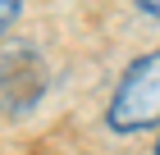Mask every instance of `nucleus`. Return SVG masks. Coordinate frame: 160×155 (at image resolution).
Here are the masks:
<instances>
[{"mask_svg":"<svg viewBox=\"0 0 160 155\" xmlns=\"http://www.w3.org/2000/svg\"><path fill=\"white\" fill-rule=\"evenodd\" d=\"M18 9H23V0H0V36L9 32V23L18 18Z\"/></svg>","mask_w":160,"mask_h":155,"instance_id":"3","label":"nucleus"},{"mask_svg":"<svg viewBox=\"0 0 160 155\" xmlns=\"http://www.w3.org/2000/svg\"><path fill=\"white\" fill-rule=\"evenodd\" d=\"M156 155H160V137H156Z\"/></svg>","mask_w":160,"mask_h":155,"instance_id":"5","label":"nucleus"},{"mask_svg":"<svg viewBox=\"0 0 160 155\" xmlns=\"http://www.w3.org/2000/svg\"><path fill=\"white\" fill-rule=\"evenodd\" d=\"M46 91V69L32 46L0 50V109L5 114H28Z\"/></svg>","mask_w":160,"mask_h":155,"instance_id":"2","label":"nucleus"},{"mask_svg":"<svg viewBox=\"0 0 160 155\" xmlns=\"http://www.w3.org/2000/svg\"><path fill=\"white\" fill-rule=\"evenodd\" d=\"M137 9L151 14V18H160V0H137Z\"/></svg>","mask_w":160,"mask_h":155,"instance_id":"4","label":"nucleus"},{"mask_svg":"<svg viewBox=\"0 0 160 155\" xmlns=\"http://www.w3.org/2000/svg\"><path fill=\"white\" fill-rule=\"evenodd\" d=\"M105 123L114 132H147L160 123V50L128 64V73L119 78V87L110 96Z\"/></svg>","mask_w":160,"mask_h":155,"instance_id":"1","label":"nucleus"}]
</instances>
